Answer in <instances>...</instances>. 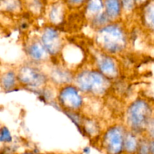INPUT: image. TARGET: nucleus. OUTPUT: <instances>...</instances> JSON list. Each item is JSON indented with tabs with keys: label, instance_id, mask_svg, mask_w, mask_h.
Masks as SVG:
<instances>
[{
	"label": "nucleus",
	"instance_id": "f257e3e1",
	"mask_svg": "<svg viewBox=\"0 0 154 154\" xmlns=\"http://www.w3.org/2000/svg\"><path fill=\"white\" fill-rule=\"evenodd\" d=\"M104 141L108 154H120L123 150L124 135L118 128H112L108 131Z\"/></svg>",
	"mask_w": 154,
	"mask_h": 154
},
{
	"label": "nucleus",
	"instance_id": "f03ea898",
	"mask_svg": "<svg viewBox=\"0 0 154 154\" xmlns=\"http://www.w3.org/2000/svg\"><path fill=\"white\" fill-rule=\"evenodd\" d=\"M130 120L135 127H141L148 115L147 105L142 101H138L130 108Z\"/></svg>",
	"mask_w": 154,
	"mask_h": 154
},
{
	"label": "nucleus",
	"instance_id": "7ed1b4c3",
	"mask_svg": "<svg viewBox=\"0 0 154 154\" xmlns=\"http://www.w3.org/2000/svg\"><path fill=\"white\" fill-rule=\"evenodd\" d=\"M138 141L134 135H132V134L124 135L123 150L128 153H133L138 150Z\"/></svg>",
	"mask_w": 154,
	"mask_h": 154
},
{
	"label": "nucleus",
	"instance_id": "20e7f679",
	"mask_svg": "<svg viewBox=\"0 0 154 154\" xmlns=\"http://www.w3.org/2000/svg\"><path fill=\"white\" fill-rule=\"evenodd\" d=\"M14 75L12 72H8L5 74L1 79V84L2 87L5 90H9L13 87L15 82Z\"/></svg>",
	"mask_w": 154,
	"mask_h": 154
},
{
	"label": "nucleus",
	"instance_id": "39448f33",
	"mask_svg": "<svg viewBox=\"0 0 154 154\" xmlns=\"http://www.w3.org/2000/svg\"><path fill=\"white\" fill-rule=\"evenodd\" d=\"M107 11L110 16H116L119 12V3L117 0H108L106 2Z\"/></svg>",
	"mask_w": 154,
	"mask_h": 154
},
{
	"label": "nucleus",
	"instance_id": "423d86ee",
	"mask_svg": "<svg viewBox=\"0 0 154 154\" xmlns=\"http://www.w3.org/2000/svg\"><path fill=\"white\" fill-rule=\"evenodd\" d=\"M12 141L10 132L6 127H2L0 129V142L9 143Z\"/></svg>",
	"mask_w": 154,
	"mask_h": 154
},
{
	"label": "nucleus",
	"instance_id": "0eeeda50",
	"mask_svg": "<svg viewBox=\"0 0 154 154\" xmlns=\"http://www.w3.org/2000/svg\"><path fill=\"white\" fill-rule=\"evenodd\" d=\"M102 4L101 0H90L88 5V8L90 11L99 12L102 9Z\"/></svg>",
	"mask_w": 154,
	"mask_h": 154
},
{
	"label": "nucleus",
	"instance_id": "6e6552de",
	"mask_svg": "<svg viewBox=\"0 0 154 154\" xmlns=\"http://www.w3.org/2000/svg\"><path fill=\"white\" fill-rule=\"evenodd\" d=\"M30 54L34 58H40L42 54V49H40L39 46H37V45H35V46H32L31 48V50H30Z\"/></svg>",
	"mask_w": 154,
	"mask_h": 154
},
{
	"label": "nucleus",
	"instance_id": "1a4fd4ad",
	"mask_svg": "<svg viewBox=\"0 0 154 154\" xmlns=\"http://www.w3.org/2000/svg\"><path fill=\"white\" fill-rule=\"evenodd\" d=\"M150 153V146L146 144H142L140 145L138 149V153L139 154H149Z\"/></svg>",
	"mask_w": 154,
	"mask_h": 154
},
{
	"label": "nucleus",
	"instance_id": "9d476101",
	"mask_svg": "<svg viewBox=\"0 0 154 154\" xmlns=\"http://www.w3.org/2000/svg\"><path fill=\"white\" fill-rule=\"evenodd\" d=\"M148 18L150 22L154 26V7L150 8L148 11Z\"/></svg>",
	"mask_w": 154,
	"mask_h": 154
},
{
	"label": "nucleus",
	"instance_id": "9b49d317",
	"mask_svg": "<svg viewBox=\"0 0 154 154\" xmlns=\"http://www.w3.org/2000/svg\"><path fill=\"white\" fill-rule=\"evenodd\" d=\"M123 2H124V5L130 7L132 5V0H123Z\"/></svg>",
	"mask_w": 154,
	"mask_h": 154
},
{
	"label": "nucleus",
	"instance_id": "f8f14e48",
	"mask_svg": "<svg viewBox=\"0 0 154 154\" xmlns=\"http://www.w3.org/2000/svg\"><path fill=\"white\" fill-rule=\"evenodd\" d=\"M150 132L151 133V135L154 137V122L151 123V124L150 125Z\"/></svg>",
	"mask_w": 154,
	"mask_h": 154
},
{
	"label": "nucleus",
	"instance_id": "ddd939ff",
	"mask_svg": "<svg viewBox=\"0 0 154 154\" xmlns=\"http://www.w3.org/2000/svg\"><path fill=\"white\" fill-rule=\"evenodd\" d=\"M150 151L152 152V153L154 154V141L150 144Z\"/></svg>",
	"mask_w": 154,
	"mask_h": 154
},
{
	"label": "nucleus",
	"instance_id": "4468645a",
	"mask_svg": "<svg viewBox=\"0 0 154 154\" xmlns=\"http://www.w3.org/2000/svg\"><path fill=\"white\" fill-rule=\"evenodd\" d=\"M71 1L74 3H79V2H81V1H83V0H71Z\"/></svg>",
	"mask_w": 154,
	"mask_h": 154
},
{
	"label": "nucleus",
	"instance_id": "2eb2a0df",
	"mask_svg": "<svg viewBox=\"0 0 154 154\" xmlns=\"http://www.w3.org/2000/svg\"><path fill=\"white\" fill-rule=\"evenodd\" d=\"M22 154H32V153H22Z\"/></svg>",
	"mask_w": 154,
	"mask_h": 154
}]
</instances>
